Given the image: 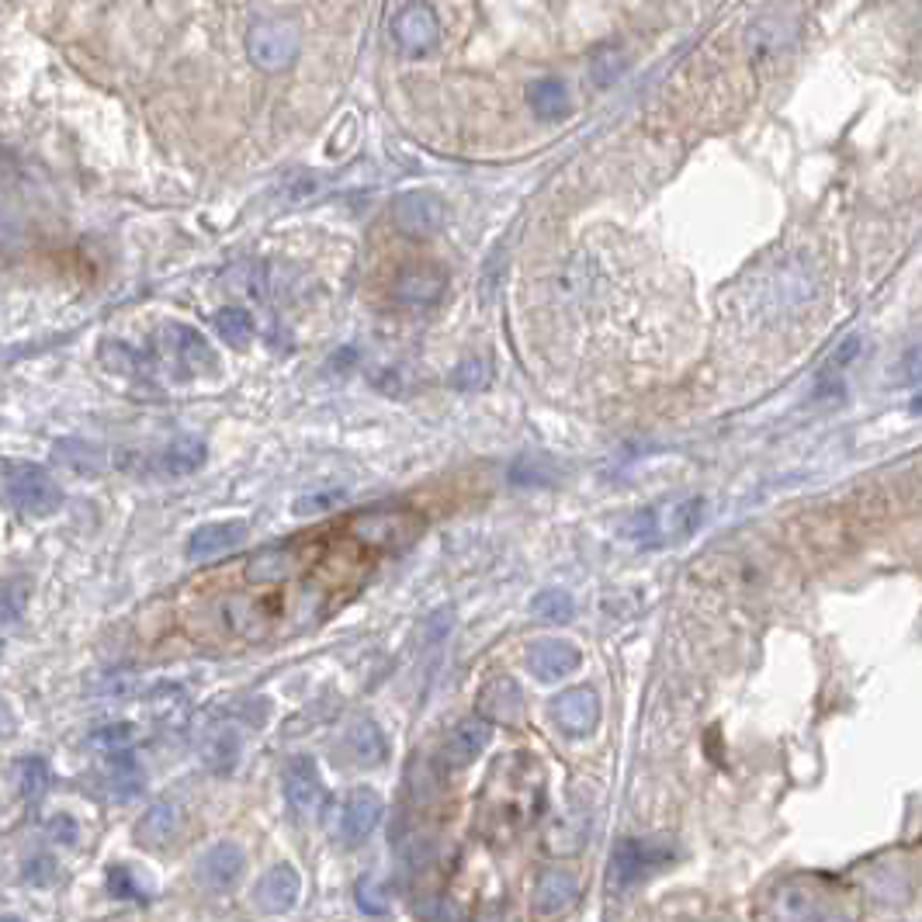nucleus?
Instances as JSON below:
<instances>
[{
  "label": "nucleus",
  "mask_w": 922,
  "mask_h": 922,
  "mask_svg": "<svg viewBox=\"0 0 922 922\" xmlns=\"http://www.w3.org/2000/svg\"><path fill=\"white\" fill-rule=\"evenodd\" d=\"M580 663H583L580 649L565 639H545V642L527 649V669L535 673L541 684L565 680L569 673L580 669Z\"/></svg>",
  "instance_id": "nucleus-17"
},
{
  "label": "nucleus",
  "mask_w": 922,
  "mask_h": 922,
  "mask_svg": "<svg viewBox=\"0 0 922 922\" xmlns=\"http://www.w3.org/2000/svg\"><path fill=\"white\" fill-rule=\"evenodd\" d=\"M153 347L160 361L167 358L174 364L177 375H198V372H212L215 367V351L212 343L205 340L195 326H184V323H167L160 326Z\"/></svg>",
  "instance_id": "nucleus-6"
},
{
  "label": "nucleus",
  "mask_w": 922,
  "mask_h": 922,
  "mask_svg": "<svg viewBox=\"0 0 922 922\" xmlns=\"http://www.w3.org/2000/svg\"><path fill=\"white\" fill-rule=\"evenodd\" d=\"M354 538L375 551H399L413 545L423 535V517L413 510H378V514L361 517L354 527Z\"/></svg>",
  "instance_id": "nucleus-9"
},
{
  "label": "nucleus",
  "mask_w": 922,
  "mask_h": 922,
  "mask_svg": "<svg viewBox=\"0 0 922 922\" xmlns=\"http://www.w3.org/2000/svg\"><path fill=\"white\" fill-rule=\"evenodd\" d=\"M299 569V556L292 548H264L247 562V580L250 583H281L289 580L292 572Z\"/></svg>",
  "instance_id": "nucleus-27"
},
{
  "label": "nucleus",
  "mask_w": 922,
  "mask_h": 922,
  "mask_svg": "<svg viewBox=\"0 0 922 922\" xmlns=\"http://www.w3.org/2000/svg\"><path fill=\"white\" fill-rule=\"evenodd\" d=\"M545 781L541 767L524 752H514L489 770L482 791V829L489 839H514L541 812Z\"/></svg>",
  "instance_id": "nucleus-1"
},
{
  "label": "nucleus",
  "mask_w": 922,
  "mask_h": 922,
  "mask_svg": "<svg viewBox=\"0 0 922 922\" xmlns=\"http://www.w3.org/2000/svg\"><path fill=\"white\" fill-rule=\"evenodd\" d=\"M177 832H180V812L171 802H156L153 808H147V815H142L136 826V839L147 850L171 847Z\"/></svg>",
  "instance_id": "nucleus-24"
},
{
  "label": "nucleus",
  "mask_w": 922,
  "mask_h": 922,
  "mask_svg": "<svg viewBox=\"0 0 922 922\" xmlns=\"http://www.w3.org/2000/svg\"><path fill=\"white\" fill-rule=\"evenodd\" d=\"M250 535V524L247 521H212V524H201L191 530V538H188V559H215V556H225V551H233L240 548L243 541H247Z\"/></svg>",
  "instance_id": "nucleus-16"
},
{
  "label": "nucleus",
  "mask_w": 922,
  "mask_h": 922,
  "mask_svg": "<svg viewBox=\"0 0 922 922\" xmlns=\"http://www.w3.org/2000/svg\"><path fill=\"white\" fill-rule=\"evenodd\" d=\"M836 895L805 877H791L784 885H777L767 901L770 922H836Z\"/></svg>",
  "instance_id": "nucleus-4"
},
{
  "label": "nucleus",
  "mask_w": 922,
  "mask_h": 922,
  "mask_svg": "<svg viewBox=\"0 0 922 922\" xmlns=\"http://www.w3.org/2000/svg\"><path fill=\"white\" fill-rule=\"evenodd\" d=\"M530 614L545 625H565L576 614V600L569 597L565 590H541L535 600H530Z\"/></svg>",
  "instance_id": "nucleus-31"
},
{
  "label": "nucleus",
  "mask_w": 922,
  "mask_h": 922,
  "mask_svg": "<svg viewBox=\"0 0 922 922\" xmlns=\"http://www.w3.org/2000/svg\"><path fill=\"white\" fill-rule=\"evenodd\" d=\"M704 521V500L701 497H680V500H655L621 524V538L634 548H669L690 538Z\"/></svg>",
  "instance_id": "nucleus-2"
},
{
  "label": "nucleus",
  "mask_w": 922,
  "mask_h": 922,
  "mask_svg": "<svg viewBox=\"0 0 922 922\" xmlns=\"http://www.w3.org/2000/svg\"><path fill=\"white\" fill-rule=\"evenodd\" d=\"M447 289V278L441 268H434V264H409V268H402L393 281V289H388V295H393L399 305H434Z\"/></svg>",
  "instance_id": "nucleus-15"
},
{
  "label": "nucleus",
  "mask_w": 922,
  "mask_h": 922,
  "mask_svg": "<svg viewBox=\"0 0 922 922\" xmlns=\"http://www.w3.org/2000/svg\"><path fill=\"white\" fill-rule=\"evenodd\" d=\"M708 922H728V919H708Z\"/></svg>",
  "instance_id": "nucleus-41"
},
{
  "label": "nucleus",
  "mask_w": 922,
  "mask_h": 922,
  "mask_svg": "<svg viewBox=\"0 0 922 922\" xmlns=\"http://www.w3.org/2000/svg\"><path fill=\"white\" fill-rule=\"evenodd\" d=\"M243 871H247V853H243L236 843H215L209 853L198 860V880L209 891L236 888Z\"/></svg>",
  "instance_id": "nucleus-18"
},
{
  "label": "nucleus",
  "mask_w": 922,
  "mask_h": 922,
  "mask_svg": "<svg viewBox=\"0 0 922 922\" xmlns=\"http://www.w3.org/2000/svg\"><path fill=\"white\" fill-rule=\"evenodd\" d=\"M212 621L236 639H264L275 628V604L247 597V593H225L209 607Z\"/></svg>",
  "instance_id": "nucleus-7"
},
{
  "label": "nucleus",
  "mask_w": 922,
  "mask_h": 922,
  "mask_svg": "<svg viewBox=\"0 0 922 922\" xmlns=\"http://www.w3.org/2000/svg\"><path fill=\"white\" fill-rule=\"evenodd\" d=\"M489 739H493V725H489L482 714H472V719H462L455 725V732L447 735V743H444V763L447 767H468L476 760V756L489 746Z\"/></svg>",
  "instance_id": "nucleus-20"
},
{
  "label": "nucleus",
  "mask_w": 922,
  "mask_h": 922,
  "mask_svg": "<svg viewBox=\"0 0 922 922\" xmlns=\"http://www.w3.org/2000/svg\"><path fill=\"white\" fill-rule=\"evenodd\" d=\"M25 600H28V583L22 576H11L4 583V621H14L17 610L25 607Z\"/></svg>",
  "instance_id": "nucleus-38"
},
{
  "label": "nucleus",
  "mask_w": 922,
  "mask_h": 922,
  "mask_svg": "<svg viewBox=\"0 0 922 922\" xmlns=\"http://www.w3.org/2000/svg\"><path fill=\"white\" fill-rule=\"evenodd\" d=\"M97 781H101V791H105L108 797L129 802V797H136L142 787H147V773H142V767L132 752H112L101 760Z\"/></svg>",
  "instance_id": "nucleus-19"
},
{
  "label": "nucleus",
  "mask_w": 922,
  "mask_h": 922,
  "mask_svg": "<svg viewBox=\"0 0 922 922\" xmlns=\"http://www.w3.org/2000/svg\"><path fill=\"white\" fill-rule=\"evenodd\" d=\"M527 105L535 108L538 118H562V115H569V87L556 77L535 80V84L527 87Z\"/></svg>",
  "instance_id": "nucleus-28"
},
{
  "label": "nucleus",
  "mask_w": 922,
  "mask_h": 922,
  "mask_svg": "<svg viewBox=\"0 0 922 922\" xmlns=\"http://www.w3.org/2000/svg\"><path fill=\"white\" fill-rule=\"evenodd\" d=\"M625 52L618 49V46H607V49H600L597 56H593V63H590V73H593V80H597V84H614V80H618L621 73H625Z\"/></svg>",
  "instance_id": "nucleus-35"
},
{
  "label": "nucleus",
  "mask_w": 922,
  "mask_h": 922,
  "mask_svg": "<svg viewBox=\"0 0 922 922\" xmlns=\"http://www.w3.org/2000/svg\"><path fill=\"white\" fill-rule=\"evenodd\" d=\"M56 877H59V860L46 856V853L32 856L28 864L22 867V880H25V885H32V888H49Z\"/></svg>",
  "instance_id": "nucleus-36"
},
{
  "label": "nucleus",
  "mask_w": 922,
  "mask_h": 922,
  "mask_svg": "<svg viewBox=\"0 0 922 922\" xmlns=\"http://www.w3.org/2000/svg\"><path fill=\"white\" fill-rule=\"evenodd\" d=\"M340 503H343V493H337V489L334 493H313L295 503V514H316V510H334Z\"/></svg>",
  "instance_id": "nucleus-39"
},
{
  "label": "nucleus",
  "mask_w": 922,
  "mask_h": 922,
  "mask_svg": "<svg viewBox=\"0 0 922 922\" xmlns=\"http://www.w3.org/2000/svg\"><path fill=\"white\" fill-rule=\"evenodd\" d=\"M479 711L486 722H500V725H521L524 719V698L521 687L510 680V676H497L482 687L479 698Z\"/></svg>",
  "instance_id": "nucleus-22"
},
{
  "label": "nucleus",
  "mask_w": 922,
  "mask_h": 922,
  "mask_svg": "<svg viewBox=\"0 0 922 922\" xmlns=\"http://www.w3.org/2000/svg\"><path fill=\"white\" fill-rule=\"evenodd\" d=\"M212 326H215V334L230 343V347H247L254 340V316L243 310V305H225V310H219L212 316Z\"/></svg>",
  "instance_id": "nucleus-29"
},
{
  "label": "nucleus",
  "mask_w": 922,
  "mask_h": 922,
  "mask_svg": "<svg viewBox=\"0 0 922 922\" xmlns=\"http://www.w3.org/2000/svg\"><path fill=\"white\" fill-rule=\"evenodd\" d=\"M580 895V880L576 874H569L562 867H548L538 885H535V901L538 912H562L565 906H572V898Z\"/></svg>",
  "instance_id": "nucleus-26"
},
{
  "label": "nucleus",
  "mask_w": 922,
  "mask_h": 922,
  "mask_svg": "<svg viewBox=\"0 0 922 922\" xmlns=\"http://www.w3.org/2000/svg\"><path fill=\"white\" fill-rule=\"evenodd\" d=\"M108 891H112L115 898H147V895H142V885H139L136 871L121 867V864H115V867L108 871Z\"/></svg>",
  "instance_id": "nucleus-37"
},
{
  "label": "nucleus",
  "mask_w": 922,
  "mask_h": 922,
  "mask_svg": "<svg viewBox=\"0 0 922 922\" xmlns=\"http://www.w3.org/2000/svg\"><path fill=\"white\" fill-rule=\"evenodd\" d=\"M393 43L406 56H427L441 43V22L430 4H399L393 11Z\"/></svg>",
  "instance_id": "nucleus-10"
},
{
  "label": "nucleus",
  "mask_w": 922,
  "mask_h": 922,
  "mask_svg": "<svg viewBox=\"0 0 922 922\" xmlns=\"http://www.w3.org/2000/svg\"><path fill=\"white\" fill-rule=\"evenodd\" d=\"M136 743V725L129 722H112V725H101L87 735V746H94L97 752H129V746Z\"/></svg>",
  "instance_id": "nucleus-33"
},
{
  "label": "nucleus",
  "mask_w": 922,
  "mask_h": 922,
  "mask_svg": "<svg viewBox=\"0 0 922 922\" xmlns=\"http://www.w3.org/2000/svg\"><path fill=\"white\" fill-rule=\"evenodd\" d=\"M284 797H289V808L299 818H305V822H313V818L323 812L326 791H323L319 770L310 756H299V760H292L289 770H284Z\"/></svg>",
  "instance_id": "nucleus-12"
},
{
  "label": "nucleus",
  "mask_w": 922,
  "mask_h": 922,
  "mask_svg": "<svg viewBox=\"0 0 922 922\" xmlns=\"http://www.w3.org/2000/svg\"><path fill=\"white\" fill-rule=\"evenodd\" d=\"M343 752L354 767H378L388 760V739L372 719H358L343 735Z\"/></svg>",
  "instance_id": "nucleus-23"
},
{
  "label": "nucleus",
  "mask_w": 922,
  "mask_h": 922,
  "mask_svg": "<svg viewBox=\"0 0 922 922\" xmlns=\"http://www.w3.org/2000/svg\"><path fill=\"white\" fill-rule=\"evenodd\" d=\"M299 891H302V877L292 864H275L268 874H264L257 880V906L264 912H289L295 901H299Z\"/></svg>",
  "instance_id": "nucleus-21"
},
{
  "label": "nucleus",
  "mask_w": 922,
  "mask_h": 922,
  "mask_svg": "<svg viewBox=\"0 0 922 922\" xmlns=\"http://www.w3.org/2000/svg\"><path fill=\"white\" fill-rule=\"evenodd\" d=\"M4 922H17V919H14V915H8V919H4Z\"/></svg>",
  "instance_id": "nucleus-42"
},
{
  "label": "nucleus",
  "mask_w": 922,
  "mask_h": 922,
  "mask_svg": "<svg viewBox=\"0 0 922 922\" xmlns=\"http://www.w3.org/2000/svg\"><path fill=\"white\" fill-rule=\"evenodd\" d=\"M56 462H63L73 472H97V468L108 465V451H101L87 441H59L52 451Z\"/></svg>",
  "instance_id": "nucleus-30"
},
{
  "label": "nucleus",
  "mask_w": 922,
  "mask_h": 922,
  "mask_svg": "<svg viewBox=\"0 0 922 922\" xmlns=\"http://www.w3.org/2000/svg\"><path fill=\"white\" fill-rule=\"evenodd\" d=\"M444 201L434 191H402L393 201V219L406 236H434L444 225Z\"/></svg>",
  "instance_id": "nucleus-11"
},
{
  "label": "nucleus",
  "mask_w": 922,
  "mask_h": 922,
  "mask_svg": "<svg viewBox=\"0 0 922 922\" xmlns=\"http://www.w3.org/2000/svg\"><path fill=\"white\" fill-rule=\"evenodd\" d=\"M205 458H209V447H205V441L191 437V434H180V437H171L167 444H163L160 468L167 476H191V472H198V468L205 465Z\"/></svg>",
  "instance_id": "nucleus-25"
},
{
  "label": "nucleus",
  "mask_w": 922,
  "mask_h": 922,
  "mask_svg": "<svg viewBox=\"0 0 922 922\" xmlns=\"http://www.w3.org/2000/svg\"><path fill=\"white\" fill-rule=\"evenodd\" d=\"M49 836H56L59 843L73 847V843H77V836H80V829H77V822H73V818H67V815H56L52 822H49Z\"/></svg>",
  "instance_id": "nucleus-40"
},
{
  "label": "nucleus",
  "mask_w": 922,
  "mask_h": 922,
  "mask_svg": "<svg viewBox=\"0 0 922 922\" xmlns=\"http://www.w3.org/2000/svg\"><path fill=\"white\" fill-rule=\"evenodd\" d=\"M493 382V364L486 358H468L455 367V375H451V385L455 388H486Z\"/></svg>",
  "instance_id": "nucleus-34"
},
{
  "label": "nucleus",
  "mask_w": 922,
  "mask_h": 922,
  "mask_svg": "<svg viewBox=\"0 0 922 922\" xmlns=\"http://www.w3.org/2000/svg\"><path fill=\"white\" fill-rule=\"evenodd\" d=\"M302 49V38L299 28L292 22H271V17H260L247 28V56L250 63L278 73V70H289L295 63V56Z\"/></svg>",
  "instance_id": "nucleus-5"
},
{
  "label": "nucleus",
  "mask_w": 922,
  "mask_h": 922,
  "mask_svg": "<svg viewBox=\"0 0 922 922\" xmlns=\"http://www.w3.org/2000/svg\"><path fill=\"white\" fill-rule=\"evenodd\" d=\"M669 860H673V847L663 843V839H628V843H621L618 853H614L607 880L614 891H621V888L639 885V880H645L649 874L663 871Z\"/></svg>",
  "instance_id": "nucleus-8"
},
{
  "label": "nucleus",
  "mask_w": 922,
  "mask_h": 922,
  "mask_svg": "<svg viewBox=\"0 0 922 922\" xmlns=\"http://www.w3.org/2000/svg\"><path fill=\"white\" fill-rule=\"evenodd\" d=\"M378 818H382V797L375 791H367V787L351 791L340 802V818H337L340 843H347V847L364 843V839L375 832Z\"/></svg>",
  "instance_id": "nucleus-14"
},
{
  "label": "nucleus",
  "mask_w": 922,
  "mask_h": 922,
  "mask_svg": "<svg viewBox=\"0 0 922 922\" xmlns=\"http://www.w3.org/2000/svg\"><path fill=\"white\" fill-rule=\"evenodd\" d=\"M17 791H22L25 802H38L49 791V767L43 756H25L17 763Z\"/></svg>",
  "instance_id": "nucleus-32"
},
{
  "label": "nucleus",
  "mask_w": 922,
  "mask_h": 922,
  "mask_svg": "<svg viewBox=\"0 0 922 922\" xmlns=\"http://www.w3.org/2000/svg\"><path fill=\"white\" fill-rule=\"evenodd\" d=\"M551 722L565 735H590L600 725V698L593 687H569L551 701Z\"/></svg>",
  "instance_id": "nucleus-13"
},
{
  "label": "nucleus",
  "mask_w": 922,
  "mask_h": 922,
  "mask_svg": "<svg viewBox=\"0 0 922 922\" xmlns=\"http://www.w3.org/2000/svg\"><path fill=\"white\" fill-rule=\"evenodd\" d=\"M4 493L22 517H52L63 506V489H59L49 468L35 462H8Z\"/></svg>",
  "instance_id": "nucleus-3"
}]
</instances>
